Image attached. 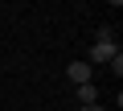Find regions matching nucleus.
<instances>
[{
  "instance_id": "obj_2",
  "label": "nucleus",
  "mask_w": 123,
  "mask_h": 111,
  "mask_svg": "<svg viewBox=\"0 0 123 111\" xmlns=\"http://www.w3.org/2000/svg\"><path fill=\"white\" fill-rule=\"evenodd\" d=\"M115 53H119V45H111V41H94V45H90V62H111ZM90 62H86V66H90Z\"/></svg>"
},
{
  "instance_id": "obj_1",
  "label": "nucleus",
  "mask_w": 123,
  "mask_h": 111,
  "mask_svg": "<svg viewBox=\"0 0 123 111\" xmlns=\"http://www.w3.org/2000/svg\"><path fill=\"white\" fill-rule=\"evenodd\" d=\"M66 78H70L74 86H86L94 74H90V66H86V62H70V66H66Z\"/></svg>"
},
{
  "instance_id": "obj_3",
  "label": "nucleus",
  "mask_w": 123,
  "mask_h": 111,
  "mask_svg": "<svg viewBox=\"0 0 123 111\" xmlns=\"http://www.w3.org/2000/svg\"><path fill=\"white\" fill-rule=\"evenodd\" d=\"M78 103H82V107H94V103H98V91H94V82L78 86Z\"/></svg>"
},
{
  "instance_id": "obj_4",
  "label": "nucleus",
  "mask_w": 123,
  "mask_h": 111,
  "mask_svg": "<svg viewBox=\"0 0 123 111\" xmlns=\"http://www.w3.org/2000/svg\"><path fill=\"white\" fill-rule=\"evenodd\" d=\"M82 111H103V107H98V103H94V107H82Z\"/></svg>"
}]
</instances>
